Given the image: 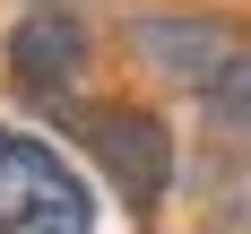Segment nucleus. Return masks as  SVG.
<instances>
[{
  "label": "nucleus",
  "mask_w": 251,
  "mask_h": 234,
  "mask_svg": "<svg viewBox=\"0 0 251 234\" xmlns=\"http://www.w3.org/2000/svg\"><path fill=\"white\" fill-rule=\"evenodd\" d=\"M78 139H87V156L104 165V182L122 191L130 217H156L165 208V191H174V130L156 122L148 104H78Z\"/></svg>",
  "instance_id": "obj_1"
},
{
  "label": "nucleus",
  "mask_w": 251,
  "mask_h": 234,
  "mask_svg": "<svg viewBox=\"0 0 251 234\" xmlns=\"http://www.w3.org/2000/svg\"><path fill=\"white\" fill-rule=\"evenodd\" d=\"M0 234H96V191L44 139L0 130Z\"/></svg>",
  "instance_id": "obj_2"
},
{
  "label": "nucleus",
  "mask_w": 251,
  "mask_h": 234,
  "mask_svg": "<svg viewBox=\"0 0 251 234\" xmlns=\"http://www.w3.org/2000/svg\"><path fill=\"white\" fill-rule=\"evenodd\" d=\"M122 44H130L139 70H156V78L208 96V87L243 61V26H234V18H208V9H148V18L122 26Z\"/></svg>",
  "instance_id": "obj_3"
},
{
  "label": "nucleus",
  "mask_w": 251,
  "mask_h": 234,
  "mask_svg": "<svg viewBox=\"0 0 251 234\" xmlns=\"http://www.w3.org/2000/svg\"><path fill=\"white\" fill-rule=\"evenodd\" d=\"M87 52H96V35H87L78 9H26V18L9 26V44H0V70H9L18 96L44 104V96H70V87H78Z\"/></svg>",
  "instance_id": "obj_4"
},
{
  "label": "nucleus",
  "mask_w": 251,
  "mask_h": 234,
  "mask_svg": "<svg viewBox=\"0 0 251 234\" xmlns=\"http://www.w3.org/2000/svg\"><path fill=\"white\" fill-rule=\"evenodd\" d=\"M208 122L217 130H251V44H243V61L208 87Z\"/></svg>",
  "instance_id": "obj_5"
},
{
  "label": "nucleus",
  "mask_w": 251,
  "mask_h": 234,
  "mask_svg": "<svg viewBox=\"0 0 251 234\" xmlns=\"http://www.w3.org/2000/svg\"><path fill=\"white\" fill-rule=\"evenodd\" d=\"M35 9H61V0H35Z\"/></svg>",
  "instance_id": "obj_6"
}]
</instances>
